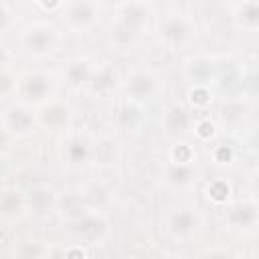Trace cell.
<instances>
[{"instance_id": "cell-1", "label": "cell", "mask_w": 259, "mask_h": 259, "mask_svg": "<svg viewBox=\"0 0 259 259\" xmlns=\"http://www.w3.org/2000/svg\"><path fill=\"white\" fill-rule=\"evenodd\" d=\"M150 6L144 2H125L117 6V24L113 30V36L117 42L125 45L136 40L142 30L148 26Z\"/></svg>"}, {"instance_id": "cell-2", "label": "cell", "mask_w": 259, "mask_h": 259, "mask_svg": "<svg viewBox=\"0 0 259 259\" xmlns=\"http://www.w3.org/2000/svg\"><path fill=\"white\" fill-rule=\"evenodd\" d=\"M196 36V22L190 14L184 12H170L160 22V40L168 49H182Z\"/></svg>"}, {"instance_id": "cell-3", "label": "cell", "mask_w": 259, "mask_h": 259, "mask_svg": "<svg viewBox=\"0 0 259 259\" xmlns=\"http://www.w3.org/2000/svg\"><path fill=\"white\" fill-rule=\"evenodd\" d=\"M22 49L34 57H47L57 51L61 42L59 30L49 22H32L20 34Z\"/></svg>"}, {"instance_id": "cell-4", "label": "cell", "mask_w": 259, "mask_h": 259, "mask_svg": "<svg viewBox=\"0 0 259 259\" xmlns=\"http://www.w3.org/2000/svg\"><path fill=\"white\" fill-rule=\"evenodd\" d=\"M99 4L97 2H87V0H81V2H65L63 6V16H65V22L71 30H77V32H85L89 28L95 26L97 18H99Z\"/></svg>"}, {"instance_id": "cell-5", "label": "cell", "mask_w": 259, "mask_h": 259, "mask_svg": "<svg viewBox=\"0 0 259 259\" xmlns=\"http://www.w3.org/2000/svg\"><path fill=\"white\" fill-rule=\"evenodd\" d=\"M53 89H55L53 75L45 71H32L22 79V95L30 103H42L45 99L51 97Z\"/></svg>"}, {"instance_id": "cell-6", "label": "cell", "mask_w": 259, "mask_h": 259, "mask_svg": "<svg viewBox=\"0 0 259 259\" xmlns=\"http://www.w3.org/2000/svg\"><path fill=\"white\" fill-rule=\"evenodd\" d=\"M125 91H127L130 101H134V103L146 101V99H150L152 95H156V91H158V77H156L152 71L140 69V71H136V73L130 77Z\"/></svg>"}, {"instance_id": "cell-7", "label": "cell", "mask_w": 259, "mask_h": 259, "mask_svg": "<svg viewBox=\"0 0 259 259\" xmlns=\"http://www.w3.org/2000/svg\"><path fill=\"white\" fill-rule=\"evenodd\" d=\"M34 125V115L26 105L12 103L4 109V130L12 134H24Z\"/></svg>"}, {"instance_id": "cell-8", "label": "cell", "mask_w": 259, "mask_h": 259, "mask_svg": "<svg viewBox=\"0 0 259 259\" xmlns=\"http://www.w3.org/2000/svg\"><path fill=\"white\" fill-rule=\"evenodd\" d=\"M186 77L194 81V85H206L217 79V63L210 57L198 55L186 63Z\"/></svg>"}, {"instance_id": "cell-9", "label": "cell", "mask_w": 259, "mask_h": 259, "mask_svg": "<svg viewBox=\"0 0 259 259\" xmlns=\"http://www.w3.org/2000/svg\"><path fill=\"white\" fill-rule=\"evenodd\" d=\"M117 81H119V75H117L115 67L111 63H103L97 69H93V77L89 81V87L93 93L105 95L117 87Z\"/></svg>"}, {"instance_id": "cell-10", "label": "cell", "mask_w": 259, "mask_h": 259, "mask_svg": "<svg viewBox=\"0 0 259 259\" xmlns=\"http://www.w3.org/2000/svg\"><path fill=\"white\" fill-rule=\"evenodd\" d=\"M192 113L182 107V105H172L166 113H164V130L172 136H180L186 134L192 127Z\"/></svg>"}, {"instance_id": "cell-11", "label": "cell", "mask_w": 259, "mask_h": 259, "mask_svg": "<svg viewBox=\"0 0 259 259\" xmlns=\"http://www.w3.org/2000/svg\"><path fill=\"white\" fill-rule=\"evenodd\" d=\"M198 225H200V219L192 208H180V210L172 212L170 221H168V227H170L172 235H176V237L192 235L198 229Z\"/></svg>"}, {"instance_id": "cell-12", "label": "cell", "mask_w": 259, "mask_h": 259, "mask_svg": "<svg viewBox=\"0 0 259 259\" xmlns=\"http://www.w3.org/2000/svg\"><path fill=\"white\" fill-rule=\"evenodd\" d=\"M227 219L237 229H251L259 221V210L253 202H237L229 208Z\"/></svg>"}, {"instance_id": "cell-13", "label": "cell", "mask_w": 259, "mask_h": 259, "mask_svg": "<svg viewBox=\"0 0 259 259\" xmlns=\"http://www.w3.org/2000/svg\"><path fill=\"white\" fill-rule=\"evenodd\" d=\"M233 20L239 28H247V30L259 28V2L233 4Z\"/></svg>"}, {"instance_id": "cell-14", "label": "cell", "mask_w": 259, "mask_h": 259, "mask_svg": "<svg viewBox=\"0 0 259 259\" xmlns=\"http://www.w3.org/2000/svg\"><path fill=\"white\" fill-rule=\"evenodd\" d=\"M198 176V170L194 164H170L166 168V182L174 188H186L190 186Z\"/></svg>"}, {"instance_id": "cell-15", "label": "cell", "mask_w": 259, "mask_h": 259, "mask_svg": "<svg viewBox=\"0 0 259 259\" xmlns=\"http://www.w3.org/2000/svg\"><path fill=\"white\" fill-rule=\"evenodd\" d=\"M93 77V67L89 61L85 59H75L69 61L65 67V79L71 87H81V85H89Z\"/></svg>"}, {"instance_id": "cell-16", "label": "cell", "mask_w": 259, "mask_h": 259, "mask_svg": "<svg viewBox=\"0 0 259 259\" xmlns=\"http://www.w3.org/2000/svg\"><path fill=\"white\" fill-rule=\"evenodd\" d=\"M105 221L97 214H83L75 223V233L85 241H95L105 233Z\"/></svg>"}, {"instance_id": "cell-17", "label": "cell", "mask_w": 259, "mask_h": 259, "mask_svg": "<svg viewBox=\"0 0 259 259\" xmlns=\"http://www.w3.org/2000/svg\"><path fill=\"white\" fill-rule=\"evenodd\" d=\"M91 156V146L89 142L83 138V136H73L67 146H65V158L69 160V164L73 166H79V164H85Z\"/></svg>"}, {"instance_id": "cell-18", "label": "cell", "mask_w": 259, "mask_h": 259, "mask_svg": "<svg viewBox=\"0 0 259 259\" xmlns=\"http://www.w3.org/2000/svg\"><path fill=\"white\" fill-rule=\"evenodd\" d=\"M28 204L34 212H45L55 204V190L47 184H38L28 192Z\"/></svg>"}, {"instance_id": "cell-19", "label": "cell", "mask_w": 259, "mask_h": 259, "mask_svg": "<svg viewBox=\"0 0 259 259\" xmlns=\"http://www.w3.org/2000/svg\"><path fill=\"white\" fill-rule=\"evenodd\" d=\"M245 117H247V107H245L243 103H239V101H229V103L223 107V111H221V119H223V123L229 125V127L239 125Z\"/></svg>"}, {"instance_id": "cell-20", "label": "cell", "mask_w": 259, "mask_h": 259, "mask_svg": "<svg viewBox=\"0 0 259 259\" xmlns=\"http://www.w3.org/2000/svg\"><path fill=\"white\" fill-rule=\"evenodd\" d=\"M42 119L47 125L51 127H59V125H65L69 121V107L63 105V103H53L45 109L42 113Z\"/></svg>"}, {"instance_id": "cell-21", "label": "cell", "mask_w": 259, "mask_h": 259, "mask_svg": "<svg viewBox=\"0 0 259 259\" xmlns=\"http://www.w3.org/2000/svg\"><path fill=\"white\" fill-rule=\"evenodd\" d=\"M140 121V107L134 103V101H127L119 107V113H117V123L121 130H134Z\"/></svg>"}, {"instance_id": "cell-22", "label": "cell", "mask_w": 259, "mask_h": 259, "mask_svg": "<svg viewBox=\"0 0 259 259\" xmlns=\"http://www.w3.org/2000/svg\"><path fill=\"white\" fill-rule=\"evenodd\" d=\"M22 208V198L16 190H4L2 194V214L4 217H14Z\"/></svg>"}, {"instance_id": "cell-23", "label": "cell", "mask_w": 259, "mask_h": 259, "mask_svg": "<svg viewBox=\"0 0 259 259\" xmlns=\"http://www.w3.org/2000/svg\"><path fill=\"white\" fill-rule=\"evenodd\" d=\"M206 192H208V198H212L214 202H225L227 196L231 194V186L225 180H212L206 186Z\"/></svg>"}, {"instance_id": "cell-24", "label": "cell", "mask_w": 259, "mask_h": 259, "mask_svg": "<svg viewBox=\"0 0 259 259\" xmlns=\"http://www.w3.org/2000/svg\"><path fill=\"white\" fill-rule=\"evenodd\" d=\"M172 162L174 164H192L194 162V152L188 144H178L172 148Z\"/></svg>"}, {"instance_id": "cell-25", "label": "cell", "mask_w": 259, "mask_h": 259, "mask_svg": "<svg viewBox=\"0 0 259 259\" xmlns=\"http://www.w3.org/2000/svg\"><path fill=\"white\" fill-rule=\"evenodd\" d=\"M190 99L196 105H204L210 99V91L206 89V85H194V89L190 91Z\"/></svg>"}, {"instance_id": "cell-26", "label": "cell", "mask_w": 259, "mask_h": 259, "mask_svg": "<svg viewBox=\"0 0 259 259\" xmlns=\"http://www.w3.org/2000/svg\"><path fill=\"white\" fill-rule=\"evenodd\" d=\"M194 132H196L202 140H206V138H210V136L214 134V123H212L210 119H202V121H198V123L194 125Z\"/></svg>"}, {"instance_id": "cell-27", "label": "cell", "mask_w": 259, "mask_h": 259, "mask_svg": "<svg viewBox=\"0 0 259 259\" xmlns=\"http://www.w3.org/2000/svg\"><path fill=\"white\" fill-rule=\"evenodd\" d=\"M233 156H235V154H233V148H231V146H225V144H223V146H219V148L214 150V160H217L219 164H229V162L233 160Z\"/></svg>"}, {"instance_id": "cell-28", "label": "cell", "mask_w": 259, "mask_h": 259, "mask_svg": "<svg viewBox=\"0 0 259 259\" xmlns=\"http://www.w3.org/2000/svg\"><path fill=\"white\" fill-rule=\"evenodd\" d=\"M63 259H85V251L81 247H71L63 253Z\"/></svg>"}, {"instance_id": "cell-29", "label": "cell", "mask_w": 259, "mask_h": 259, "mask_svg": "<svg viewBox=\"0 0 259 259\" xmlns=\"http://www.w3.org/2000/svg\"><path fill=\"white\" fill-rule=\"evenodd\" d=\"M251 148H253L255 152H259V127L251 134Z\"/></svg>"}, {"instance_id": "cell-30", "label": "cell", "mask_w": 259, "mask_h": 259, "mask_svg": "<svg viewBox=\"0 0 259 259\" xmlns=\"http://www.w3.org/2000/svg\"><path fill=\"white\" fill-rule=\"evenodd\" d=\"M251 188H253V192L259 196V170L251 176Z\"/></svg>"}, {"instance_id": "cell-31", "label": "cell", "mask_w": 259, "mask_h": 259, "mask_svg": "<svg viewBox=\"0 0 259 259\" xmlns=\"http://www.w3.org/2000/svg\"><path fill=\"white\" fill-rule=\"evenodd\" d=\"M164 259H178V257H164Z\"/></svg>"}]
</instances>
